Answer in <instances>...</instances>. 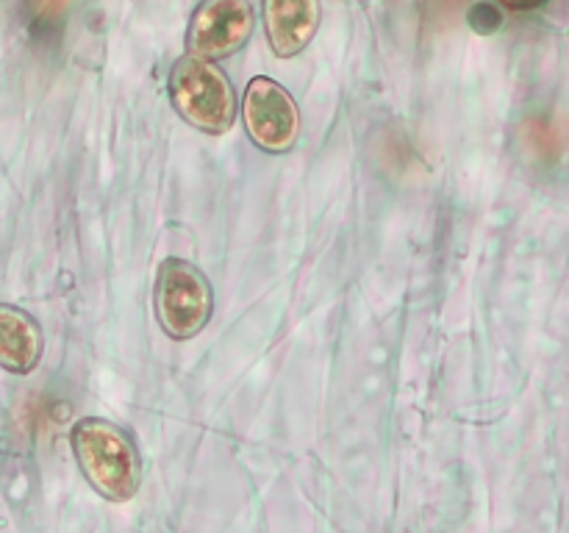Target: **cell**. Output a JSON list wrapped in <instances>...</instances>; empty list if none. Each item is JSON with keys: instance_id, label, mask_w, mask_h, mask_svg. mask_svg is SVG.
<instances>
[{"instance_id": "6da1fadb", "label": "cell", "mask_w": 569, "mask_h": 533, "mask_svg": "<svg viewBox=\"0 0 569 533\" xmlns=\"http://www.w3.org/2000/svg\"><path fill=\"white\" fill-rule=\"evenodd\" d=\"M70 447L89 486L111 503L137 497L142 483V455L131 433L103 416H83L72 425Z\"/></svg>"}, {"instance_id": "ba28073f", "label": "cell", "mask_w": 569, "mask_h": 533, "mask_svg": "<svg viewBox=\"0 0 569 533\" xmlns=\"http://www.w3.org/2000/svg\"><path fill=\"white\" fill-rule=\"evenodd\" d=\"M72 0H31V11L37 20L42 22H56L67 9H70Z\"/></svg>"}, {"instance_id": "52a82bcc", "label": "cell", "mask_w": 569, "mask_h": 533, "mask_svg": "<svg viewBox=\"0 0 569 533\" xmlns=\"http://www.w3.org/2000/svg\"><path fill=\"white\" fill-rule=\"evenodd\" d=\"M44 336L39 322L20 305L0 303V366L14 375H28L39 366Z\"/></svg>"}, {"instance_id": "8992f818", "label": "cell", "mask_w": 569, "mask_h": 533, "mask_svg": "<svg viewBox=\"0 0 569 533\" xmlns=\"http://www.w3.org/2000/svg\"><path fill=\"white\" fill-rule=\"evenodd\" d=\"M320 0H261L267 42L278 59L303 53L320 28Z\"/></svg>"}, {"instance_id": "277c9868", "label": "cell", "mask_w": 569, "mask_h": 533, "mask_svg": "<svg viewBox=\"0 0 569 533\" xmlns=\"http://www.w3.org/2000/svg\"><path fill=\"white\" fill-rule=\"evenodd\" d=\"M242 120L250 142L267 153H287L300 133V111L292 94L272 78H253L242 94Z\"/></svg>"}, {"instance_id": "5b68a950", "label": "cell", "mask_w": 569, "mask_h": 533, "mask_svg": "<svg viewBox=\"0 0 569 533\" xmlns=\"http://www.w3.org/2000/svg\"><path fill=\"white\" fill-rule=\"evenodd\" d=\"M256 26L250 0H200L189 17L187 48L189 56L220 61L248 44Z\"/></svg>"}, {"instance_id": "7a4b0ae2", "label": "cell", "mask_w": 569, "mask_h": 533, "mask_svg": "<svg viewBox=\"0 0 569 533\" xmlns=\"http://www.w3.org/2000/svg\"><path fill=\"white\" fill-rule=\"evenodd\" d=\"M172 109L200 133L220 137L237 122V92L214 61L183 56L170 70Z\"/></svg>"}, {"instance_id": "9c48e42d", "label": "cell", "mask_w": 569, "mask_h": 533, "mask_svg": "<svg viewBox=\"0 0 569 533\" xmlns=\"http://www.w3.org/2000/svg\"><path fill=\"white\" fill-rule=\"evenodd\" d=\"M500 3H503L506 9L531 11V9H539V6H542V3H548V0H500Z\"/></svg>"}, {"instance_id": "3957f363", "label": "cell", "mask_w": 569, "mask_h": 533, "mask_svg": "<svg viewBox=\"0 0 569 533\" xmlns=\"http://www.w3.org/2000/svg\"><path fill=\"white\" fill-rule=\"evenodd\" d=\"M153 309L161 331L176 342L194 339L211 320L214 294L209 278L187 259H164L156 272Z\"/></svg>"}]
</instances>
